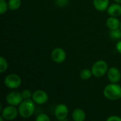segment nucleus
I'll return each mask as SVG.
<instances>
[{
    "label": "nucleus",
    "instance_id": "f257e3e1",
    "mask_svg": "<svg viewBox=\"0 0 121 121\" xmlns=\"http://www.w3.org/2000/svg\"><path fill=\"white\" fill-rule=\"evenodd\" d=\"M104 96L111 101L118 100L121 98V86L116 83L108 84L104 90Z\"/></svg>",
    "mask_w": 121,
    "mask_h": 121
},
{
    "label": "nucleus",
    "instance_id": "f03ea898",
    "mask_svg": "<svg viewBox=\"0 0 121 121\" xmlns=\"http://www.w3.org/2000/svg\"><path fill=\"white\" fill-rule=\"evenodd\" d=\"M34 101L30 99H25L21 102L18 107L19 115L24 118H28L33 116L35 111Z\"/></svg>",
    "mask_w": 121,
    "mask_h": 121
},
{
    "label": "nucleus",
    "instance_id": "7ed1b4c3",
    "mask_svg": "<svg viewBox=\"0 0 121 121\" xmlns=\"http://www.w3.org/2000/svg\"><path fill=\"white\" fill-rule=\"evenodd\" d=\"M108 64L104 60H99L96 62L91 68L92 74L96 77H101L105 75V74L108 72Z\"/></svg>",
    "mask_w": 121,
    "mask_h": 121
},
{
    "label": "nucleus",
    "instance_id": "20e7f679",
    "mask_svg": "<svg viewBox=\"0 0 121 121\" xmlns=\"http://www.w3.org/2000/svg\"><path fill=\"white\" fill-rule=\"evenodd\" d=\"M4 84L9 89H17L21 84V79L18 74H10L5 77Z\"/></svg>",
    "mask_w": 121,
    "mask_h": 121
},
{
    "label": "nucleus",
    "instance_id": "39448f33",
    "mask_svg": "<svg viewBox=\"0 0 121 121\" xmlns=\"http://www.w3.org/2000/svg\"><path fill=\"white\" fill-rule=\"evenodd\" d=\"M23 96L22 94L18 91H12L10 92L7 94L6 97V103L9 105L11 106H19L21 102L23 101Z\"/></svg>",
    "mask_w": 121,
    "mask_h": 121
},
{
    "label": "nucleus",
    "instance_id": "423d86ee",
    "mask_svg": "<svg viewBox=\"0 0 121 121\" xmlns=\"http://www.w3.org/2000/svg\"><path fill=\"white\" fill-rule=\"evenodd\" d=\"M18 113V110H17L14 106H11V105L3 108L1 111V116L4 117L5 120L7 121L14 120L17 117Z\"/></svg>",
    "mask_w": 121,
    "mask_h": 121
},
{
    "label": "nucleus",
    "instance_id": "0eeeda50",
    "mask_svg": "<svg viewBox=\"0 0 121 121\" xmlns=\"http://www.w3.org/2000/svg\"><path fill=\"white\" fill-rule=\"evenodd\" d=\"M68 107L64 104H58L55 110V118L58 121H65L68 116Z\"/></svg>",
    "mask_w": 121,
    "mask_h": 121
},
{
    "label": "nucleus",
    "instance_id": "6e6552de",
    "mask_svg": "<svg viewBox=\"0 0 121 121\" xmlns=\"http://www.w3.org/2000/svg\"><path fill=\"white\" fill-rule=\"evenodd\" d=\"M32 100L37 104H44L48 100V95L45 91L37 90L33 93Z\"/></svg>",
    "mask_w": 121,
    "mask_h": 121
},
{
    "label": "nucleus",
    "instance_id": "1a4fd4ad",
    "mask_svg": "<svg viewBox=\"0 0 121 121\" xmlns=\"http://www.w3.org/2000/svg\"><path fill=\"white\" fill-rule=\"evenodd\" d=\"M52 60L56 63H62L66 59V53L65 50L60 48H55L51 53Z\"/></svg>",
    "mask_w": 121,
    "mask_h": 121
},
{
    "label": "nucleus",
    "instance_id": "9d476101",
    "mask_svg": "<svg viewBox=\"0 0 121 121\" xmlns=\"http://www.w3.org/2000/svg\"><path fill=\"white\" fill-rule=\"evenodd\" d=\"M108 78L111 83H118L121 78L120 70L116 67H111L108 70Z\"/></svg>",
    "mask_w": 121,
    "mask_h": 121
},
{
    "label": "nucleus",
    "instance_id": "9b49d317",
    "mask_svg": "<svg viewBox=\"0 0 121 121\" xmlns=\"http://www.w3.org/2000/svg\"><path fill=\"white\" fill-rule=\"evenodd\" d=\"M108 13L111 16L117 17L121 15V6L118 4H113L111 5L109 7H108L107 9Z\"/></svg>",
    "mask_w": 121,
    "mask_h": 121
},
{
    "label": "nucleus",
    "instance_id": "f8f14e48",
    "mask_svg": "<svg viewBox=\"0 0 121 121\" xmlns=\"http://www.w3.org/2000/svg\"><path fill=\"white\" fill-rule=\"evenodd\" d=\"M95 9L99 11H104L108 7L109 0H93Z\"/></svg>",
    "mask_w": 121,
    "mask_h": 121
},
{
    "label": "nucleus",
    "instance_id": "ddd939ff",
    "mask_svg": "<svg viewBox=\"0 0 121 121\" xmlns=\"http://www.w3.org/2000/svg\"><path fill=\"white\" fill-rule=\"evenodd\" d=\"M72 118L75 121H84L86 119V113L81 108H76L72 113Z\"/></svg>",
    "mask_w": 121,
    "mask_h": 121
},
{
    "label": "nucleus",
    "instance_id": "4468645a",
    "mask_svg": "<svg viewBox=\"0 0 121 121\" xmlns=\"http://www.w3.org/2000/svg\"><path fill=\"white\" fill-rule=\"evenodd\" d=\"M106 25L108 28H110L111 30H114V29L119 28L121 26V22L116 17L111 16V18H108L106 21Z\"/></svg>",
    "mask_w": 121,
    "mask_h": 121
},
{
    "label": "nucleus",
    "instance_id": "2eb2a0df",
    "mask_svg": "<svg viewBox=\"0 0 121 121\" xmlns=\"http://www.w3.org/2000/svg\"><path fill=\"white\" fill-rule=\"evenodd\" d=\"M9 9L11 11L17 10L21 5V0H9L8 2Z\"/></svg>",
    "mask_w": 121,
    "mask_h": 121
},
{
    "label": "nucleus",
    "instance_id": "dca6fc26",
    "mask_svg": "<svg viewBox=\"0 0 121 121\" xmlns=\"http://www.w3.org/2000/svg\"><path fill=\"white\" fill-rule=\"evenodd\" d=\"M92 72L89 69H84L80 72V78L83 80H88L92 75Z\"/></svg>",
    "mask_w": 121,
    "mask_h": 121
},
{
    "label": "nucleus",
    "instance_id": "f3484780",
    "mask_svg": "<svg viewBox=\"0 0 121 121\" xmlns=\"http://www.w3.org/2000/svg\"><path fill=\"white\" fill-rule=\"evenodd\" d=\"M110 37L112 39L114 40H118L121 38V30H119V28L111 30L110 32Z\"/></svg>",
    "mask_w": 121,
    "mask_h": 121
},
{
    "label": "nucleus",
    "instance_id": "a211bd4d",
    "mask_svg": "<svg viewBox=\"0 0 121 121\" xmlns=\"http://www.w3.org/2000/svg\"><path fill=\"white\" fill-rule=\"evenodd\" d=\"M8 68V62L4 57H0V72L4 73Z\"/></svg>",
    "mask_w": 121,
    "mask_h": 121
},
{
    "label": "nucleus",
    "instance_id": "6ab92c4d",
    "mask_svg": "<svg viewBox=\"0 0 121 121\" xmlns=\"http://www.w3.org/2000/svg\"><path fill=\"white\" fill-rule=\"evenodd\" d=\"M9 9V5L6 0H0V13L4 14Z\"/></svg>",
    "mask_w": 121,
    "mask_h": 121
},
{
    "label": "nucleus",
    "instance_id": "aec40b11",
    "mask_svg": "<svg viewBox=\"0 0 121 121\" xmlns=\"http://www.w3.org/2000/svg\"><path fill=\"white\" fill-rule=\"evenodd\" d=\"M36 121H50V118L48 117V115L44 114V113H41L39 114L36 118H35Z\"/></svg>",
    "mask_w": 121,
    "mask_h": 121
},
{
    "label": "nucleus",
    "instance_id": "412c9836",
    "mask_svg": "<svg viewBox=\"0 0 121 121\" xmlns=\"http://www.w3.org/2000/svg\"><path fill=\"white\" fill-rule=\"evenodd\" d=\"M21 94H22V96H23V98L24 100L25 99H30V98H32V96H33V94L28 89L24 90Z\"/></svg>",
    "mask_w": 121,
    "mask_h": 121
},
{
    "label": "nucleus",
    "instance_id": "4be33fe9",
    "mask_svg": "<svg viewBox=\"0 0 121 121\" xmlns=\"http://www.w3.org/2000/svg\"><path fill=\"white\" fill-rule=\"evenodd\" d=\"M107 121H121V118L118 116H111L106 119Z\"/></svg>",
    "mask_w": 121,
    "mask_h": 121
},
{
    "label": "nucleus",
    "instance_id": "5701e85b",
    "mask_svg": "<svg viewBox=\"0 0 121 121\" xmlns=\"http://www.w3.org/2000/svg\"><path fill=\"white\" fill-rule=\"evenodd\" d=\"M116 49L119 52V53L121 54V40H120L119 42L117 43V44H116Z\"/></svg>",
    "mask_w": 121,
    "mask_h": 121
},
{
    "label": "nucleus",
    "instance_id": "b1692460",
    "mask_svg": "<svg viewBox=\"0 0 121 121\" xmlns=\"http://www.w3.org/2000/svg\"><path fill=\"white\" fill-rule=\"evenodd\" d=\"M4 117L1 115V116H0V121H4Z\"/></svg>",
    "mask_w": 121,
    "mask_h": 121
},
{
    "label": "nucleus",
    "instance_id": "393cba45",
    "mask_svg": "<svg viewBox=\"0 0 121 121\" xmlns=\"http://www.w3.org/2000/svg\"><path fill=\"white\" fill-rule=\"evenodd\" d=\"M116 2L118 3V4H121V0H114Z\"/></svg>",
    "mask_w": 121,
    "mask_h": 121
},
{
    "label": "nucleus",
    "instance_id": "a878e982",
    "mask_svg": "<svg viewBox=\"0 0 121 121\" xmlns=\"http://www.w3.org/2000/svg\"><path fill=\"white\" fill-rule=\"evenodd\" d=\"M120 28H121V26H120Z\"/></svg>",
    "mask_w": 121,
    "mask_h": 121
}]
</instances>
